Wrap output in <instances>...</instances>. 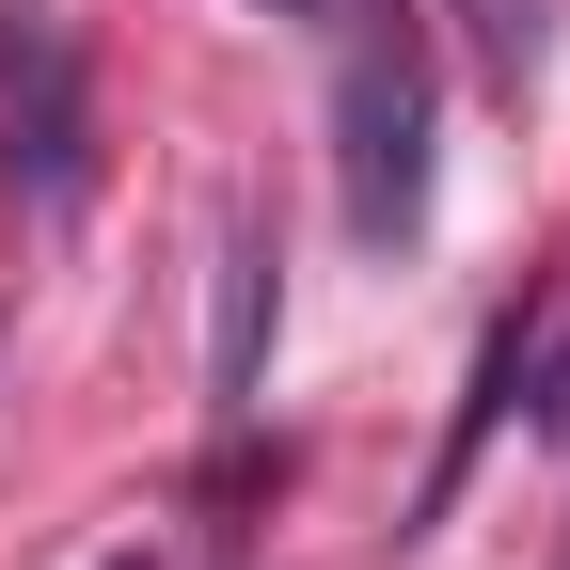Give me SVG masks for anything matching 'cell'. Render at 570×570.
<instances>
[{
    "instance_id": "obj_5",
    "label": "cell",
    "mask_w": 570,
    "mask_h": 570,
    "mask_svg": "<svg viewBox=\"0 0 570 570\" xmlns=\"http://www.w3.org/2000/svg\"><path fill=\"white\" fill-rule=\"evenodd\" d=\"M475 17V63H491V96L523 111V80H539V0H460Z\"/></svg>"
},
{
    "instance_id": "obj_2",
    "label": "cell",
    "mask_w": 570,
    "mask_h": 570,
    "mask_svg": "<svg viewBox=\"0 0 570 570\" xmlns=\"http://www.w3.org/2000/svg\"><path fill=\"white\" fill-rule=\"evenodd\" d=\"M0 175H17L32 223L96 206V80H80V32L48 0H0Z\"/></svg>"
},
{
    "instance_id": "obj_4",
    "label": "cell",
    "mask_w": 570,
    "mask_h": 570,
    "mask_svg": "<svg viewBox=\"0 0 570 570\" xmlns=\"http://www.w3.org/2000/svg\"><path fill=\"white\" fill-rule=\"evenodd\" d=\"M523 381H539V333H523V317H491V348H475V396H460V428H444V460H428V508H412V523H444V508H460V475L491 460V428L523 412Z\"/></svg>"
},
{
    "instance_id": "obj_3",
    "label": "cell",
    "mask_w": 570,
    "mask_h": 570,
    "mask_svg": "<svg viewBox=\"0 0 570 570\" xmlns=\"http://www.w3.org/2000/svg\"><path fill=\"white\" fill-rule=\"evenodd\" d=\"M269 317H285V254H269V223L238 206V223H223V317H206V396H223V412H254Z\"/></svg>"
},
{
    "instance_id": "obj_1",
    "label": "cell",
    "mask_w": 570,
    "mask_h": 570,
    "mask_svg": "<svg viewBox=\"0 0 570 570\" xmlns=\"http://www.w3.org/2000/svg\"><path fill=\"white\" fill-rule=\"evenodd\" d=\"M333 17V206L365 254L428 238V32L396 0H317Z\"/></svg>"
},
{
    "instance_id": "obj_6",
    "label": "cell",
    "mask_w": 570,
    "mask_h": 570,
    "mask_svg": "<svg viewBox=\"0 0 570 570\" xmlns=\"http://www.w3.org/2000/svg\"><path fill=\"white\" fill-rule=\"evenodd\" d=\"M111 570H159V554H111Z\"/></svg>"
}]
</instances>
